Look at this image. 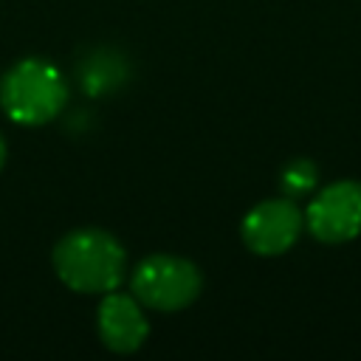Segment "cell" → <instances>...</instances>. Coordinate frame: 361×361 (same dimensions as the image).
I'll list each match as a JSON object with an SVG mask.
<instances>
[{
	"label": "cell",
	"instance_id": "obj_1",
	"mask_svg": "<svg viewBox=\"0 0 361 361\" xmlns=\"http://www.w3.org/2000/svg\"><path fill=\"white\" fill-rule=\"evenodd\" d=\"M124 248L102 228H79L54 248L56 276L76 293H107L124 276Z\"/></svg>",
	"mask_w": 361,
	"mask_h": 361
},
{
	"label": "cell",
	"instance_id": "obj_2",
	"mask_svg": "<svg viewBox=\"0 0 361 361\" xmlns=\"http://www.w3.org/2000/svg\"><path fill=\"white\" fill-rule=\"evenodd\" d=\"M68 102V87L54 62L45 59H23L0 82V104L6 116L17 124H45L62 113Z\"/></svg>",
	"mask_w": 361,
	"mask_h": 361
},
{
	"label": "cell",
	"instance_id": "obj_3",
	"mask_svg": "<svg viewBox=\"0 0 361 361\" xmlns=\"http://www.w3.org/2000/svg\"><path fill=\"white\" fill-rule=\"evenodd\" d=\"M133 293L141 305L172 313L197 299L200 271L189 259L169 257V254H152L138 262L133 274Z\"/></svg>",
	"mask_w": 361,
	"mask_h": 361
},
{
	"label": "cell",
	"instance_id": "obj_4",
	"mask_svg": "<svg viewBox=\"0 0 361 361\" xmlns=\"http://www.w3.org/2000/svg\"><path fill=\"white\" fill-rule=\"evenodd\" d=\"M305 223L322 243H344L361 231V183L338 180L330 183L307 206Z\"/></svg>",
	"mask_w": 361,
	"mask_h": 361
},
{
	"label": "cell",
	"instance_id": "obj_5",
	"mask_svg": "<svg viewBox=\"0 0 361 361\" xmlns=\"http://www.w3.org/2000/svg\"><path fill=\"white\" fill-rule=\"evenodd\" d=\"M302 223H305V217L290 197L288 200H265L245 214L243 243L254 254L276 257V254H285L296 243Z\"/></svg>",
	"mask_w": 361,
	"mask_h": 361
},
{
	"label": "cell",
	"instance_id": "obj_6",
	"mask_svg": "<svg viewBox=\"0 0 361 361\" xmlns=\"http://www.w3.org/2000/svg\"><path fill=\"white\" fill-rule=\"evenodd\" d=\"M96 324H99V338L113 353L138 350L149 333V324L138 307V299L127 293H113V290L104 293Z\"/></svg>",
	"mask_w": 361,
	"mask_h": 361
},
{
	"label": "cell",
	"instance_id": "obj_7",
	"mask_svg": "<svg viewBox=\"0 0 361 361\" xmlns=\"http://www.w3.org/2000/svg\"><path fill=\"white\" fill-rule=\"evenodd\" d=\"M316 180H319L316 166H313L307 158L290 161V164L282 169V178H279L282 192H285L288 197H302V195H307V192L316 186Z\"/></svg>",
	"mask_w": 361,
	"mask_h": 361
},
{
	"label": "cell",
	"instance_id": "obj_8",
	"mask_svg": "<svg viewBox=\"0 0 361 361\" xmlns=\"http://www.w3.org/2000/svg\"><path fill=\"white\" fill-rule=\"evenodd\" d=\"M3 161H6V144H3V138H0V166H3Z\"/></svg>",
	"mask_w": 361,
	"mask_h": 361
}]
</instances>
